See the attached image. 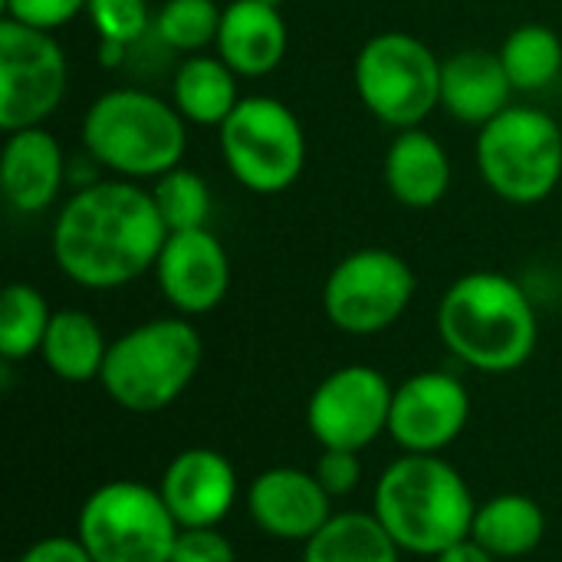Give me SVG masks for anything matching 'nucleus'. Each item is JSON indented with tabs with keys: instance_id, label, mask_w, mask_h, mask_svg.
<instances>
[{
	"instance_id": "nucleus-1",
	"label": "nucleus",
	"mask_w": 562,
	"mask_h": 562,
	"mask_svg": "<svg viewBox=\"0 0 562 562\" xmlns=\"http://www.w3.org/2000/svg\"><path fill=\"white\" fill-rule=\"evenodd\" d=\"M168 227L148 188L128 178L82 184L56 214L53 260L86 290H115L155 270Z\"/></svg>"
},
{
	"instance_id": "nucleus-2",
	"label": "nucleus",
	"mask_w": 562,
	"mask_h": 562,
	"mask_svg": "<svg viewBox=\"0 0 562 562\" xmlns=\"http://www.w3.org/2000/svg\"><path fill=\"white\" fill-rule=\"evenodd\" d=\"M435 323L454 359L491 375L527 366L540 336L527 290L494 270H474L454 280L438 303Z\"/></svg>"
},
{
	"instance_id": "nucleus-3",
	"label": "nucleus",
	"mask_w": 562,
	"mask_h": 562,
	"mask_svg": "<svg viewBox=\"0 0 562 562\" xmlns=\"http://www.w3.org/2000/svg\"><path fill=\"white\" fill-rule=\"evenodd\" d=\"M372 514L402 550L438 557L471 537L477 504L441 454H402L382 471Z\"/></svg>"
},
{
	"instance_id": "nucleus-4",
	"label": "nucleus",
	"mask_w": 562,
	"mask_h": 562,
	"mask_svg": "<svg viewBox=\"0 0 562 562\" xmlns=\"http://www.w3.org/2000/svg\"><path fill=\"white\" fill-rule=\"evenodd\" d=\"M86 155L115 178L155 181L188 151V122L148 89H109L82 115Z\"/></svg>"
},
{
	"instance_id": "nucleus-5",
	"label": "nucleus",
	"mask_w": 562,
	"mask_h": 562,
	"mask_svg": "<svg viewBox=\"0 0 562 562\" xmlns=\"http://www.w3.org/2000/svg\"><path fill=\"white\" fill-rule=\"evenodd\" d=\"M201 359L204 342L188 319H148L109 342L99 382L119 408L155 415L184 395Z\"/></svg>"
},
{
	"instance_id": "nucleus-6",
	"label": "nucleus",
	"mask_w": 562,
	"mask_h": 562,
	"mask_svg": "<svg viewBox=\"0 0 562 562\" xmlns=\"http://www.w3.org/2000/svg\"><path fill=\"white\" fill-rule=\"evenodd\" d=\"M477 171L507 204H540L562 178L560 122L533 105H507L477 132Z\"/></svg>"
},
{
	"instance_id": "nucleus-7",
	"label": "nucleus",
	"mask_w": 562,
	"mask_h": 562,
	"mask_svg": "<svg viewBox=\"0 0 562 562\" xmlns=\"http://www.w3.org/2000/svg\"><path fill=\"white\" fill-rule=\"evenodd\" d=\"M352 79L366 112L395 132L418 128L441 105V59L402 30L366 40Z\"/></svg>"
},
{
	"instance_id": "nucleus-8",
	"label": "nucleus",
	"mask_w": 562,
	"mask_h": 562,
	"mask_svg": "<svg viewBox=\"0 0 562 562\" xmlns=\"http://www.w3.org/2000/svg\"><path fill=\"white\" fill-rule=\"evenodd\" d=\"M79 540L92 562H171L181 533L158 487L109 481L79 510Z\"/></svg>"
},
{
	"instance_id": "nucleus-9",
	"label": "nucleus",
	"mask_w": 562,
	"mask_h": 562,
	"mask_svg": "<svg viewBox=\"0 0 562 562\" xmlns=\"http://www.w3.org/2000/svg\"><path fill=\"white\" fill-rule=\"evenodd\" d=\"M227 171L254 194H283L306 165V135L296 112L273 95H244L221 125Z\"/></svg>"
},
{
	"instance_id": "nucleus-10",
	"label": "nucleus",
	"mask_w": 562,
	"mask_h": 562,
	"mask_svg": "<svg viewBox=\"0 0 562 562\" xmlns=\"http://www.w3.org/2000/svg\"><path fill=\"white\" fill-rule=\"evenodd\" d=\"M415 270L385 247H362L342 257L323 286L329 323L349 336H375L402 319L415 296Z\"/></svg>"
},
{
	"instance_id": "nucleus-11",
	"label": "nucleus",
	"mask_w": 562,
	"mask_h": 562,
	"mask_svg": "<svg viewBox=\"0 0 562 562\" xmlns=\"http://www.w3.org/2000/svg\"><path fill=\"white\" fill-rule=\"evenodd\" d=\"M66 53L49 30L0 20V128L43 125L66 95Z\"/></svg>"
},
{
	"instance_id": "nucleus-12",
	"label": "nucleus",
	"mask_w": 562,
	"mask_h": 562,
	"mask_svg": "<svg viewBox=\"0 0 562 562\" xmlns=\"http://www.w3.org/2000/svg\"><path fill=\"white\" fill-rule=\"evenodd\" d=\"M392 382L372 366H342L329 372L306 402V428L319 448L362 451L389 431Z\"/></svg>"
},
{
	"instance_id": "nucleus-13",
	"label": "nucleus",
	"mask_w": 562,
	"mask_h": 562,
	"mask_svg": "<svg viewBox=\"0 0 562 562\" xmlns=\"http://www.w3.org/2000/svg\"><path fill=\"white\" fill-rule=\"evenodd\" d=\"M471 422V392L448 372H418L395 389L389 435L405 454H441Z\"/></svg>"
},
{
	"instance_id": "nucleus-14",
	"label": "nucleus",
	"mask_w": 562,
	"mask_h": 562,
	"mask_svg": "<svg viewBox=\"0 0 562 562\" xmlns=\"http://www.w3.org/2000/svg\"><path fill=\"white\" fill-rule=\"evenodd\" d=\"M155 277L161 296L181 316H201L224 303L231 290V257L207 227L175 231L158 254Z\"/></svg>"
},
{
	"instance_id": "nucleus-15",
	"label": "nucleus",
	"mask_w": 562,
	"mask_h": 562,
	"mask_svg": "<svg viewBox=\"0 0 562 562\" xmlns=\"http://www.w3.org/2000/svg\"><path fill=\"white\" fill-rule=\"evenodd\" d=\"M247 514L267 537L306 543L333 517V497L310 471L270 468L247 487Z\"/></svg>"
},
{
	"instance_id": "nucleus-16",
	"label": "nucleus",
	"mask_w": 562,
	"mask_h": 562,
	"mask_svg": "<svg viewBox=\"0 0 562 562\" xmlns=\"http://www.w3.org/2000/svg\"><path fill=\"white\" fill-rule=\"evenodd\" d=\"M158 491L181 530L217 527L237 504V471L221 451L188 448L168 464Z\"/></svg>"
},
{
	"instance_id": "nucleus-17",
	"label": "nucleus",
	"mask_w": 562,
	"mask_h": 562,
	"mask_svg": "<svg viewBox=\"0 0 562 562\" xmlns=\"http://www.w3.org/2000/svg\"><path fill=\"white\" fill-rule=\"evenodd\" d=\"M66 181L63 145L43 125L7 132L0 151V191L20 214H43Z\"/></svg>"
},
{
	"instance_id": "nucleus-18",
	"label": "nucleus",
	"mask_w": 562,
	"mask_h": 562,
	"mask_svg": "<svg viewBox=\"0 0 562 562\" xmlns=\"http://www.w3.org/2000/svg\"><path fill=\"white\" fill-rule=\"evenodd\" d=\"M217 56L244 79H260L273 72L290 46V26L280 7L267 0H231L224 7Z\"/></svg>"
},
{
	"instance_id": "nucleus-19",
	"label": "nucleus",
	"mask_w": 562,
	"mask_h": 562,
	"mask_svg": "<svg viewBox=\"0 0 562 562\" xmlns=\"http://www.w3.org/2000/svg\"><path fill=\"white\" fill-rule=\"evenodd\" d=\"M514 92L501 53L458 49L441 63V109L464 125L484 128L510 105Z\"/></svg>"
},
{
	"instance_id": "nucleus-20",
	"label": "nucleus",
	"mask_w": 562,
	"mask_h": 562,
	"mask_svg": "<svg viewBox=\"0 0 562 562\" xmlns=\"http://www.w3.org/2000/svg\"><path fill=\"white\" fill-rule=\"evenodd\" d=\"M385 188L389 194L412 211L435 207L451 188V158L445 145L418 128H405L392 138L385 151Z\"/></svg>"
},
{
	"instance_id": "nucleus-21",
	"label": "nucleus",
	"mask_w": 562,
	"mask_h": 562,
	"mask_svg": "<svg viewBox=\"0 0 562 562\" xmlns=\"http://www.w3.org/2000/svg\"><path fill=\"white\" fill-rule=\"evenodd\" d=\"M244 95L237 92V72L207 53L184 56L171 76V102L191 125H224Z\"/></svg>"
},
{
	"instance_id": "nucleus-22",
	"label": "nucleus",
	"mask_w": 562,
	"mask_h": 562,
	"mask_svg": "<svg viewBox=\"0 0 562 562\" xmlns=\"http://www.w3.org/2000/svg\"><path fill=\"white\" fill-rule=\"evenodd\" d=\"M109 342L99 323L82 310H56L43 339V362L63 382H92L102 375Z\"/></svg>"
},
{
	"instance_id": "nucleus-23",
	"label": "nucleus",
	"mask_w": 562,
	"mask_h": 562,
	"mask_svg": "<svg viewBox=\"0 0 562 562\" xmlns=\"http://www.w3.org/2000/svg\"><path fill=\"white\" fill-rule=\"evenodd\" d=\"M547 517L527 494H501L477 507L471 537L497 560H517L543 543Z\"/></svg>"
},
{
	"instance_id": "nucleus-24",
	"label": "nucleus",
	"mask_w": 562,
	"mask_h": 562,
	"mask_svg": "<svg viewBox=\"0 0 562 562\" xmlns=\"http://www.w3.org/2000/svg\"><path fill=\"white\" fill-rule=\"evenodd\" d=\"M402 547L375 514H333L326 527L303 543V562H398Z\"/></svg>"
},
{
	"instance_id": "nucleus-25",
	"label": "nucleus",
	"mask_w": 562,
	"mask_h": 562,
	"mask_svg": "<svg viewBox=\"0 0 562 562\" xmlns=\"http://www.w3.org/2000/svg\"><path fill=\"white\" fill-rule=\"evenodd\" d=\"M501 63L517 92H540L562 72V40L543 23H524L507 33Z\"/></svg>"
},
{
	"instance_id": "nucleus-26",
	"label": "nucleus",
	"mask_w": 562,
	"mask_h": 562,
	"mask_svg": "<svg viewBox=\"0 0 562 562\" xmlns=\"http://www.w3.org/2000/svg\"><path fill=\"white\" fill-rule=\"evenodd\" d=\"M53 310L30 283H10L0 296V356L20 362L43 349Z\"/></svg>"
},
{
	"instance_id": "nucleus-27",
	"label": "nucleus",
	"mask_w": 562,
	"mask_h": 562,
	"mask_svg": "<svg viewBox=\"0 0 562 562\" xmlns=\"http://www.w3.org/2000/svg\"><path fill=\"white\" fill-rule=\"evenodd\" d=\"M224 7L214 0H165L151 20L155 40L171 53H201L217 43Z\"/></svg>"
},
{
	"instance_id": "nucleus-28",
	"label": "nucleus",
	"mask_w": 562,
	"mask_h": 562,
	"mask_svg": "<svg viewBox=\"0 0 562 562\" xmlns=\"http://www.w3.org/2000/svg\"><path fill=\"white\" fill-rule=\"evenodd\" d=\"M148 191L155 198V207H158L168 234L207 227V221H211V188L198 171L178 165V168L165 171L161 178H155Z\"/></svg>"
},
{
	"instance_id": "nucleus-29",
	"label": "nucleus",
	"mask_w": 562,
	"mask_h": 562,
	"mask_svg": "<svg viewBox=\"0 0 562 562\" xmlns=\"http://www.w3.org/2000/svg\"><path fill=\"white\" fill-rule=\"evenodd\" d=\"M86 13L99 33V40H115L135 46L145 33H151L148 0H89Z\"/></svg>"
},
{
	"instance_id": "nucleus-30",
	"label": "nucleus",
	"mask_w": 562,
	"mask_h": 562,
	"mask_svg": "<svg viewBox=\"0 0 562 562\" xmlns=\"http://www.w3.org/2000/svg\"><path fill=\"white\" fill-rule=\"evenodd\" d=\"M86 3L89 0H3V16L53 33L86 13Z\"/></svg>"
},
{
	"instance_id": "nucleus-31",
	"label": "nucleus",
	"mask_w": 562,
	"mask_h": 562,
	"mask_svg": "<svg viewBox=\"0 0 562 562\" xmlns=\"http://www.w3.org/2000/svg\"><path fill=\"white\" fill-rule=\"evenodd\" d=\"M171 562H237V553L217 527H188L175 540Z\"/></svg>"
},
{
	"instance_id": "nucleus-32",
	"label": "nucleus",
	"mask_w": 562,
	"mask_h": 562,
	"mask_svg": "<svg viewBox=\"0 0 562 562\" xmlns=\"http://www.w3.org/2000/svg\"><path fill=\"white\" fill-rule=\"evenodd\" d=\"M316 481L329 497H346L359 487L362 481V461L359 451H342V448H323L316 461Z\"/></svg>"
},
{
	"instance_id": "nucleus-33",
	"label": "nucleus",
	"mask_w": 562,
	"mask_h": 562,
	"mask_svg": "<svg viewBox=\"0 0 562 562\" xmlns=\"http://www.w3.org/2000/svg\"><path fill=\"white\" fill-rule=\"evenodd\" d=\"M16 562H92L79 537H46L26 547Z\"/></svg>"
},
{
	"instance_id": "nucleus-34",
	"label": "nucleus",
	"mask_w": 562,
	"mask_h": 562,
	"mask_svg": "<svg viewBox=\"0 0 562 562\" xmlns=\"http://www.w3.org/2000/svg\"><path fill=\"white\" fill-rule=\"evenodd\" d=\"M435 562H497V557H494V553H487L474 537H468V540H461V543L448 547L445 553H438Z\"/></svg>"
},
{
	"instance_id": "nucleus-35",
	"label": "nucleus",
	"mask_w": 562,
	"mask_h": 562,
	"mask_svg": "<svg viewBox=\"0 0 562 562\" xmlns=\"http://www.w3.org/2000/svg\"><path fill=\"white\" fill-rule=\"evenodd\" d=\"M267 3H273V7H280V3H283V0H267Z\"/></svg>"
}]
</instances>
